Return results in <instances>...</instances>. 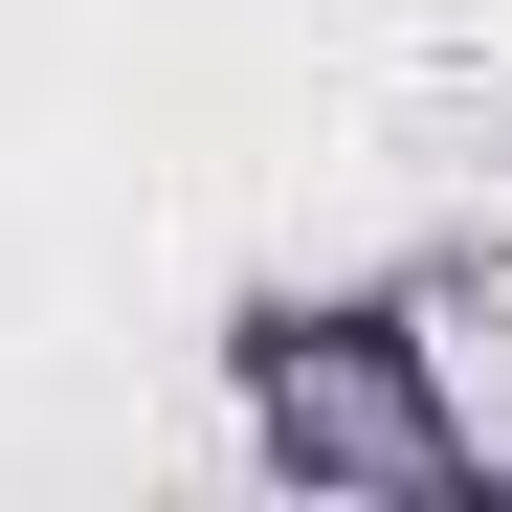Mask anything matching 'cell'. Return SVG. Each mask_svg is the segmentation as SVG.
Returning a JSON list of instances; mask_svg holds the SVG:
<instances>
[{"label": "cell", "instance_id": "obj_1", "mask_svg": "<svg viewBox=\"0 0 512 512\" xmlns=\"http://www.w3.org/2000/svg\"><path fill=\"white\" fill-rule=\"evenodd\" d=\"M223 423H245V468H268L290 512H357V490H490L512 512V446L468 423V357L423 334L379 268L357 290H312V268H268V290H223Z\"/></svg>", "mask_w": 512, "mask_h": 512}, {"label": "cell", "instance_id": "obj_2", "mask_svg": "<svg viewBox=\"0 0 512 512\" xmlns=\"http://www.w3.org/2000/svg\"><path fill=\"white\" fill-rule=\"evenodd\" d=\"M379 290H401L423 334H446V357H512V223H423Z\"/></svg>", "mask_w": 512, "mask_h": 512}]
</instances>
